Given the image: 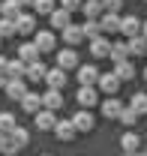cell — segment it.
<instances>
[{"mask_svg": "<svg viewBox=\"0 0 147 156\" xmlns=\"http://www.w3.org/2000/svg\"><path fill=\"white\" fill-rule=\"evenodd\" d=\"M33 45L39 48V54H51L57 48V36L51 30H36V33H33Z\"/></svg>", "mask_w": 147, "mask_h": 156, "instance_id": "cell-1", "label": "cell"}, {"mask_svg": "<svg viewBox=\"0 0 147 156\" xmlns=\"http://www.w3.org/2000/svg\"><path fill=\"white\" fill-rule=\"evenodd\" d=\"M99 90L105 93V96H117V90H120V78L114 75V72H99Z\"/></svg>", "mask_w": 147, "mask_h": 156, "instance_id": "cell-2", "label": "cell"}, {"mask_svg": "<svg viewBox=\"0 0 147 156\" xmlns=\"http://www.w3.org/2000/svg\"><path fill=\"white\" fill-rule=\"evenodd\" d=\"M75 102H78L81 108H93V105L99 102L96 87H90V84H81V87H78V96H75Z\"/></svg>", "mask_w": 147, "mask_h": 156, "instance_id": "cell-3", "label": "cell"}, {"mask_svg": "<svg viewBox=\"0 0 147 156\" xmlns=\"http://www.w3.org/2000/svg\"><path fill=\"white\" fill-rule=\"evenodd\" d=\"M15 33H21V36H33V33H36V18H33L30 12H21L18 18H15Z\"/></svg>", "mask_w": 147, "mask_h": 156, "instance_id": "cell-4", "label": "cell"}, {"mask_svg": "<svg viewBox=\"0 0 147 156\" xmlns=\"http://www.w3.org/2000/svg\"><path fill=\"white\" fill-rule=\"evenodd\" d=\"M66 81H69V78H66V69H60V66H54V69L45 72V84H48L51 90H63Z\"/></svg>", "mask_w": 147, "mask_h": 156, "instance_id": "cell-5", "label": "cell"}, {"mask_svg": "<svg viewBox=\"0 0 147 156\" xmlns=\"http://www.w3.org/2000/svg\"><path fill=\"white\" fill-rule=\"evenodd\" d=\"M27 141H30V132L24 129V126H15L12 132H9V147H12V153H18L27 147Z\"/></svg>", "mask_w": 147, "mask_h": 156, "instance_id": "cell-6", "label": "cell"}, {"mask_svg": "<svg viewBox=\"0 0 147 156\" xmlns=\"http://www.w3.org/2000/svg\"><path fill=\"white\" fill-rule=\"evenodd\" d=\"M90 54L96 60H102V57H108L111 54V39L102 33V36H96V39H90Z\"/></svg>", "mask_w": 147, "mask_h": 156, "instance_id": "cell-7", "label": "cell"}, {"mask_svg": "<svg viewBox=\"0 0 147 156\" xmlns=\"http://www.w3.org/2000/svg\"><path fill=\"white\" fill-rule=\"evenodd\" d=\"M120 33L126 39L138 36V33H141V18H138V15H123V18H120Z\"/></svg>", "mask_w": 147, "mask_h": 156, "instance_id": "cell-8", "label": "cell"}, {"mask_svg": "<svg viewBox=\"0 0 147 156\" xmlns=\"http://www.w3.org/2000/svg\"><path fill=\"white\" fill-rule=\"evenodd\" d=\"M42 108H48V111H60L63 108V90H45L42 93Z\"/></svg>", "mask_w": 147, "mask_h": 156, "instance_id": "cell-9", "label": "cell"}, {"mask_svg": "<svg viewBox=\"0 0 147 156\" xmlns=\"http://www.w3.org/2000/svg\"><path fill=\"white\" fill-rule=\"evenodd\" d=\"M33 117H36V126L42 129V132H48V129L54 132V126H57V111H48V108H42V111H36Z\"/></svg>", "mask_w": 147, "mask_h": 156, "instance_id": "cell-10", "label": "cell"}, {"mask_svg": "<svg viewBox=\"0 0 147 156\" xmlns=\"http://www.w3.org/2000/svg\"><path fill=\"white\" fill-rule=\"evenodd\" d=\"M24 93H27V81H24V78H12V81L6 84V96L12 99V102H21Z\"/></svg>", "mask_w": 147, "mask_h": 156, "instance_id": "cell-11", "label": "cell"}, {"mask_svg": "<svg viewBox=\"0 0 147 156\" xmlns=\"http://www.w3.org/2000/svg\"><path fill=\"white\" fill-rule=\"evenodd\" d=\"M99 27H102V33H105V36L120 33V15H117V12H105V15L99 18Z\"/></svg>", "mask_w": 147, "mask_h": 156, "instance_id": "cell-12", "label": "cell"}, {"mask_svg": "<svg viewBox=\"0 0 147 156\" xmlns=\"http://www.w3.org/2000/svg\"><path fill=\"white\" fill-rule=\"evenodd\" d=\"M99 105H102V114L108 117V120H114V117H120V111L126 108V105H123V102H120L117 96H105V102H99Z\"/></svg>", "mask_w": 147, "mask_h": 156, "instance_id": "cell-13", "label": "cell"}, {"mask_svg": "<svg viewBox=\"0 0 147 156\" xmlns=\"http://www.w3.org/2000/svg\"><path fill=\"white\" fill-rule=\"evenodd\" d=\"M21 108H24L27 114H36V111H42V93L27 90V93H24V99H21Z\"/></svg>", "mask_w": 147, "mask_h": 156, "instance_id": "cell-14", "label": "cell"}, {"mask_svg": "<svg viewBox=\"0 0 147 156\" xmlns=\"http://www.w3.org/2000/svg\"><path fill=\"white\" fill-rule=\"evenodd\" d=\"M72 123H75V129H78V132H90V129H93V123H96V120H93L90 108H81V111H78V114L72 117Z\"/></svg>", "mask_w": 147, "mask_h": 156, "instance_id": "cell-15", "label": "cell"}, {"mask_svg": "<svg viewBox=\"0 0 147 156\" xmlns=\"http://www.w3.org/2000/svg\"><path fill=\"white\" fill-rule=\"evenodd\" d=\"M48 18H51V27H54V30H63V27H69V24H72V12H66L63 6H57Z\"/></svg>", "mask_w": 147, "mask_h": 156, "instance_id": "cell-16", "label": "cell"}, {"mask_svg": "<svg viewBox=\"0 0 147 156\" xmlns=\"http://www.w3.org/2000/svg\"><path fill=\"white\" fill-rule=\"evenodd\" d=\"M57 66H60V69H78L81 63H78V54H75V48H63V51L57 54Z\"/></svg>", "mask_w": 147, "mask_h": 156, "instance_id": "cell-17", "label": "cell"}, {"mask_svg": "<svg viewBox=\"0 0 147 156\" xmlns=\"http://www.w3.org/2000/svg\"><path fill=\"white\" fill-rule=\"evenodd\" d=\"M99 81V69L93 66V63H84V66H78V84H96Z\"/></svg>", "mask_w": 147, "mask_h": 156, "instance_id": "cell-18", "label": "cell"}, {"mask_svg": "<svg viewBox=\"0 0 147 156\" xmlns=\"http://www.w3.org/2000/svg\"><path fill=\"white\" fill-rule=\"evenodd\" d=\"M75 132H78V129H75V123H72V120H57L54 135L60 138V141H72V138H75Z\"/></svg>", "mask_w": 147, "mask_h": 156, "instance_id": "cell-19", "label": "cell"}, {"mask_svg": "<svg viewBox=\"0 0 147 156\" xmlns=\"http://www.w3.org/2000/svg\"><path fill=\"white\" fill-rule=\"evenodd\" d=\"M45 72H48V66L42 60H33V63H27V78L24 81H45Z\"/></svg>", "mask_w": 147, "mask_h": 156, "instance_id": "cell-20", "label": "cell"}, {"mask_svg": "<svg viewBox=\"0 0 147 156\" xmlns=\"http://www.w3.org/2000/svg\"><path fill=\"white\" fill-rule=\"evenodd\" d=\"M63 39H66L69 48L78 45V42H84V30H81V24H69V27H63Z\"/></svg>", "mask_w": 147, "mask_h": 156, "instance_id": "cell-21", "label": "cell"}, {"mask_svg": "<svg viewBox=\"0 0 147 156\" xmlns=\"http://www.w3.org/2000/svg\"><path fill=\"white\" fill-rule=\"evenodd\" d=\"M120 147H123V153L132 156L138 147H141V138H138V132H123V138H120Z\"/></svg>", "mask_w": 147, "mask_h": 156, "instance_id": "cell-22", "label": "cell"}, {"mask_svg": "<svg viewBox=\"0 0 147 156\" xmlns=\"http://www.w3.org/2000/svg\"><path fill=\"white\" fill-rule=\"evenodd\" d=\"M81 12H84V18H102V15H105L102 0H84V3H81Z\"/></svg>", "mask_w": 147, "mask_h": 156, "instance_id": "cell-23", "label": "cell"}, {"mask_svg": "<svg viewBox=\"0 0 147 156\" xmlns=\"http://www.w3.org/2000/svg\"><path fill=\"white\" fill-rule=\"evenodd\" d=\"M126 45H129V57H141V54H147V39L138 33V36H132L126 39Z\"/></svg>", "mask_w": 147, "mask_h": 156, "instance_id": "cell-24", "label": "cell"}, {"mask_svg": "<svg viewBox=\"0 0 147 156\" xmlns=\"http://www.w3.org/2000/svg\"><path fill=\"white\" fill-rule=\"evenodd\" d=\"M114 63H123V60H129V45L123 42V39H117V42H111V54H108Z\"/></svg>", "mask_w": 147, "mask_h": 156, "instance_id": "cell-25", "label": "cell"}, {"mask_svg": "<svg viewBox=\"0 0 147 156\" xmlns=\"http://www.w3.org/2000/svg\"><path fill=\"white\" fill-rule=\"evenodd\" d=\"M114 75L120 78V81H132V78H135V63H132V60L114 63Z\"/></svg>", "mask_w": 147, "mask_h": 156, "instance_id": "cell-26", "label": "cell"}, {"mask_svg": "<svg viewBox=\"0 0 147 156\" xmlns=\"http://www.w3.org/2000/svg\"><path fill=\"white\" fill-rule=\"evenodd\" d=\"M18 57L24 60V63H33V60H39V48L33 45V39H30V42H21V45H18Z\"/></svg>", "mask_w": 147, "mask_h": 156, "instance_id": "cell-27", "label": "cell"}, {"mask_svg": "<svg viewBox=\"0 0 147 156\" xmlns=\"http://www.w3.org/2000/svg\"><path fill=\"white\" fill-rule=\"evenodd\" d=\"M21 9H24V6H21L18 0H3V3H0V15H3V18H18L21 15Z\"/></svg>", "mask_w": 147, "mask_h": 156, "instance_id": "cell-28", "label": "cell"}, {"mask_svg": "<svg viewBox=\"0 0 147 156\" xmlns=\"http://www.w3.org/2000/svg\"><path fill=\"white\" fill-rule=\"evenodd\" d=\"M6 75H9V78H27V63H24L21 57L9 60V66H6Z\"/></svg>", "mask_w": 147, "mask_h": 156, "instance_id": "cell-29", "label": "cell"}, {"mask_svg": "<svg viewBox=\"0 0 147 156\" xmlns=\"http://www.w3.org/2000/svg\"><path fill=\"white\" fill-rule=\"evenodd\" d=\"M129 108H132L138 117L147 114V93H132V99H129Z\"/></svg>", "mask_w": 147, "mask_h": 156, "instance_id": "cell-30", "label": "cell"}, {"mask_svg": "<svg viewBox=\"0 0 147 156\" xmlns=\"http://www.w3.org/2000/svg\"><path fill=\"white\" fill-rule=\"evenodd\" d=\"M81 30H84V39H96L102 36V27H99V18H87L81 24Z\"/></svg>", "mask_w": 147, "mask_h": 156, "instance_id": "cell-31", "label": "cell"}, {"mask_svg": "<svg viewBox=\"0 0 147 156\" xmlns=\"http://www.w3.org/2000/svg\"><path fill=\"white\" fill-rule=\"evenodd\" d=\"M15 126H18V120H15L12 111H0V132H6V135H9Z\"/></svg>", "mask_w": 147, "mask_h": 156, "instance_id": "cell-32", "label": "cell"}, {"mask_svg": "<svg viewBox=\"0 0 147 156\" xmlns=\"http://www.w3.org/2000/svg\"><path fill=\"white\" fill-rule=\"evenodd\" d=\"M0 36H3V39L15 36V21H12V18H3V15H0Z\"/></svg>", "mask_w": 147, "mask_h": 156, "instance_id": "cell-33", "label": "cell"}, {"mask_svg": "<svg viewBox=\"0 0 147 156\" xmlns=\"http://www.w3.org/2000/svg\"><path fill=\"white\" fill-rule=\"evenodd\" d=\"M54 3H57V0H36V6H33V9H36L39 15H51V12L57 9Z\"/></svg>", "mask_w": 147, "mask_h": 156, "instance_id": "cell-34", "label": "cell"}, {"mask_svg": "<svg viewBox=\"0 0 147 156\" xmlns=\"http://www.w3.org/2000/svg\"><path fill=\"white\" fill-rule=\"evenodd\" d=\"M117 120H120V123H123V126H135V120H138V114H135V111H132V108H123V111H120V117H117Z\"/></svg>", "mask_w": 147, "mask_h": 156, "instance_id": "cell-35", "label": "cell"}, {"mask_svg": "<svg viewBox=\"0 0 147 156\" xmlns=\"http://www.w3.org/2000/svg\"><path fill=\"white\" fill-rule=\"evenodd\" d=\"M102 9H105V12H117V15H120L123 0H102Z\"/></svg>", "mask_w": 147, "mask_h": 156, "instance_id": "cell-36", "label": "cell"}, {"mask_svg": "<svg viewBox=\"0 0 147 156\" xmlns=\"http://www.w3.org/2000/svg\"><path fill=\"white\" fill-rule=\"evenodd\" d=\"M81 3H84V0H60V6H63L66 12H81Z\"/></svg>", "mask_w": 147, "mask_h": 156, "instance_id": "cell-37", "label": "cell"}, {"mask_svg": "<svg viewBox=\"0 0 147 156\" xmlns=\"http://www.w3.org/2000/svg\"><path fill=\"white\" fill-rule=\"evenodd\" d=\"M0 153L3 156H15L12 147H9V135H6V132H0Z\"/></svg>", "mask_w": 147, "mask_h": 156, "instance_id": "cell-38", "label": "cell"}, {"mask_svg": "<svg viewBox=\"0 0 147 156\" xmlns=\"http://www.w3.org/2000/svg\"><path fill=\"white\" fill-rule=\"evenodd\" d=\"M6 66H9V60H6V57H0V75H6Z\"/></svg>", "mask_w": 147, "mask_h": 156, "instance_id": "cell-39", "label": "cell"}, {"mask_svg": "<svg viewBox=\"0 0 147 156\" xmlns=\"http://www.w3.org/2000/svg\"><path fill=\"white\" fill-rule=\"evenodd\" d=\"M21 6H36V0H18Z\"/></svg>", "mask_w": 147, "mask_h": 156, "instance_id": "cell-40", "label": "cell"}, {"mask_svg": "<svg viewBox=\"0 0 147 156\" xmlns=\"http://www.w3.org/2000/svg\"><path fill=\"white\" fill-rule=\"evenodd\" d=\"M141 36L147 39V21H141Z\"/></svg>", "mask_w": 147, "mask_h": 156, "instance_id": "cell-41", "label": "cell"}, {"mask_svg": "<svg viewBox=\"0 0 147 156\" xmlns=\"http://www.w3.org/2000/svg\"><path fill=\"white\" fill-rule=\"evenodd\" d=\"M132 156H147V153H144V150H135V153H132Z\"/></svg>", "mask_w": 147, "mask_h": 156, "instance_id": "cell-42", "label": "cell"}, {"mask_svg": "<svg viewBox=\"0 0 147 156\" xmlns=\"http://www.w3.org/2000/svg\"><path fill=\"white\" fill-rule=\"evenodd\" d=\"M144 81H147V69H144Z\"/></svg>", "mask_w": 147, "mask_h": 156, "instance_id": "cell-43", "label": "cell"}, {"mask_svg": "<svg viewBox=\"0 0 147 156\" xmlns=\"http://www.w3.org/2000/svg\"><path fill=\"white\" fill-rule=\"evenodd\" d=\"M0 42H3V36H0Z\"/></svg>", "mask_w": 147, "mask_h": 156, "instance_id": "cell-44", "label": "cell"}, {"mask_svg": "<svg viewBox=\"0 0 147 156\" xmlns=\"http://www.w3.org/2000/svg\"><path fill=\"white\" fill-rule=\"evenodd\" d=\"M45 156H51V153H45Z\"/></svg>", "mask_w": 147, "mask_h": 156, "instance_id": "cell-45", "label": "cell"}, {"mask_svg": "<svg viewBox=\"0 0 147 156\" xmlns=\"http://www.w3.org/2000/svg\"><path fill=\"white\" fill-rule=\"evenodd\" d=\"M144 3H147V0H144Z\"/></svg>", "mask_w": 147, "mask_h": 156, "instance_id": "cell-46", "label": "cell"}]
</instances>
